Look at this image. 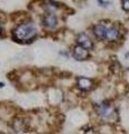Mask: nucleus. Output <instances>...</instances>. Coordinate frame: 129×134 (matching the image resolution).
Masks as SVG:
<instances>
[{
	"instance_id": "nucleus-10",
	"label": "nucleus",
	"mask_w": 129,
	"mask_h": 134,
	"mask_svg": "<svg viewBox=\"0 0 129 134\" xmlns=\"http://www.w3.org/2000/svg\"><path fill=\"white\" fill-rule=\"evenodd\" d=\"M3 86H5V84H3V83H1V82H0V87H3Z\"/></svg>"
},
{
	"instance_id": "nucleus-4",
	"label": "nucleus",
	"mask_w": 129,
	"mask_h": 134,
	"mask_svg": "<svg viewBox=\"0 0 129 134\" xmlns=\"http://www.w3.org/2000/svg\"><path fill=\"white\" fill-rule=\"evenodd\" d=\"M56 25H57V17L55 15V12L47 11L46 14L43 16V26L45 28L53 29L56 27Z\"/></svg>"
},
{
	"instance_id": "nucleus-3",
	"label": "nucleus",
	"mask_w": 129,
	"mask_h": 134,
	"mask_svg": "<svg viewBox=\"0 0 129 134\" xmlns=\"http://www.w3.org/2000/svg\"><path fill=\"white\" fill-rule=\"evenodd\" d=\"M97 113L98 115L103 120H112L116 115V111L113 106L110 103L102 102L97 105Z\"/></svg>"
},
{
	"instance_id": "nucleus-9",
	"label": "nucleus",
	"mask_w": 129,
	"mask_h": 134,
	"mask_svg": "<svg viewBox=\"0 0 129 134\" xmlns=\"http://www.w3.org/2000/svg\"><path fill=\"white\" fill-rule=\"evenodd\" d=\"M98 2H99L101 6H107L108 3H109V2H107V1H103V0H98Z\"/></svg>"
},
{
	"instance_id": "nucleus-12",
	"label": "nucleus",
	"mask_w": 129,
	"mask_h": 134,
	"mask_svg": "<svg viewBox=\"0 0 129 134\" xmlns=\"http://www.w3.org/2000/svg\"><path fill=\"white\" fill-rule=\"evenodd\" d=\"M0 134H1V133H0Z\"/></svg>"
},
{
	"instance_id": "nucleus-8",
	"label": "nucleus",
	"mask_w": 129,
	"mask_h": 134,
	"mask_svg": "<svg viewBox=\"0 0 129 134\" xmlns=\"http://www.w3.org/2000/svg\"><path fill=\"white\" fill-rule=\"evenodd\" d=\"M122 9L129 11V0H122Z\"/></svg>"
},
{
	"instance_id": "nucleus-6",
	"label": "nucleus",
	"mask_w": 129,
	"mask_h": 134,
	"mask_svg": "<svg viewBox=\"0 0 129 134\" xmlns=\"http://www.w3.org/2000/svg\"><path fill=\"white\" fill-rule=\"evenodd\" d=\"M72 55L76 60H85L86 58L89 57V52H88V49H85L78 45L74 47Z\"/></svg>"
},
{
	"instance_id": "nucleus-2",
	"label": "nucleus",
	"mask_w": 129,
	"mask_h": 134,
	"mask_svg": "<svg viewBox=\"0 0 129 134\" xmlns=\"http://www.w3.org/2000/svg\"><path fill=\"white\" fill-rule=\"evenodd\" d=\"M93 34L97 38L108 41H117L121 36L118 28L113 26H106L102 24H99L93 28Z\"/></svg>"
},
{
	"instance_id": "nucleus-1",
	"label": "nucleus",
	"mask_w": 129,
	"mask_h": 134,
	"mask_svg": "<svg viewBox=\"0 0 129 134\" xmlns=\"http://www.w3.org/2000/svg\"><path fill=\"white\" fill-rule=\"evenodd\" d=\"M37 29L32 23H23L18 25L12 31V37L16 41L23 44H29L36 38Z\"/></svg>"
},
{
	"instance_id": "nucleus-5",
	"label": "nucleus",
	"mask_w": 129,
	"mask_h": 134,
	"mask_svg": "<svg viewBox=\"0 0 129 134\" xmlns=\"http://www.w3.org/2000/svg\"><path fill=\"white\" fill-rule=\"evenodd\" d=\"M76 41H78V45H79V46H81V47L88 49V50L93 48V43H92V40L90 39V37L86 35L85 32H81L80 35L78 36Z\"/></svg>"
},
{
	"instance_id": "nucleus-11",
	"label": "nucleus",
	"mask_w": 129,
	"mask_h": 134,
	"mask_svg": "<svg viewBox=\"0 0 129 134\" xmlns=\"http://www.w3.org/2000/svg\"><path fill=\"white\" fill-rule=\"evenodd\" d=\"M1 34H2V28H1V26H0V36H1Z\"/></svg>"
},
{
	"instance_id": "nucleus-7",
	"label": "nucleus",
	"mask_w": 129,
	"mask_h": 134,
	"mask_svg": "<svg viewBox=\"0 0 129 134\" xmlns=\"http://www.w3.org/2000/svg\"><path fill=\"white\" fill-rule=\"evenodd\" d=\"M78 87L83 92H88L93 87V83L91 79L85 77H80L78 79Z\"/></svg>"
}]
</instances>
